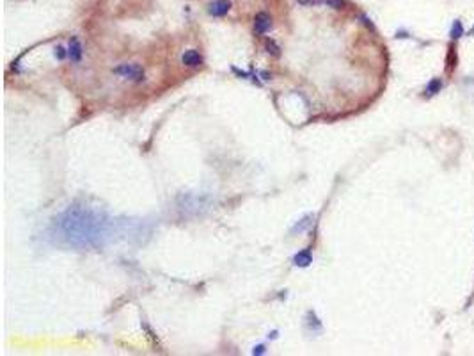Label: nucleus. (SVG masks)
<instances>
[{
	"label": "nucleus",
	"instance_id": "423d86ee",
	"mask_svg": "<svg viewBox=\"0 0 474 356\" xmlns=\"http://www.w3.org/2000/svg\"><path fill=\"white\" fill-rule=\"evenodd\" d=\"M182 62L188 68H197L203 64V56L197 50H186L182 56Z\"/></svg>",
	"mask_w": 474,
	"mask_h": 356
},
{
	"label": "nucleus",
	"instance_id": "9d476101",
	"mask_svg": "<svg viewBox=\"0 0 474 356\" xmlns=\"http://www.w3.org/2000/svg\"><path fill=\"white\" fill-rule=\"evenodd\" d=\"M265 48H266V52H268L270 56H274V57H279L281 56V48H279V45H277V43L274 41V39H266Z\"/></svg>",
	"mask_w": 474,
	"mask_h": 356
},
{
	"label": "nucleus",
	"instance_id": "f257e3e1",
	"mask_svg": "<svg viewBox=\"0 0 474 356\" xmlns=\"http://www.w3.org/2000/svg\"><path fill=\"white\" fill-rule=\"evenodd\" d=\"M53 226H55V234L64 242L79 248L84 246L87 248V246L102 244L107 221L100 212L87 208L85 205H73L57 217Z\"/></svg>",
	"mask_w": 474,
	"mask_h": 356
},
{
	"label": "nucleus",
	"instance_id": "1a4fd4ad",
	"mask_svg": "<svg viewBox=\"0 0 474 356\" xmlns=\"http://www.w3.org/2000/svg\"><path fill=\"white\" fill-rule=\"evenodd\" d=\"M449 36L453 39H458L464 36V24H462L460 20H456V22H453V27H451V32Z\"/></svg>",
	"mask_w": 474,
	"mask_h": 356
},
{
	"label": "nucleus",
	"instance_id": "7ed1b4c3",
	"mask_svg": "<svg viewBox=\"0 0 474 356\" xmlns=\"http://www.w3.org/2000/svg\"><path fill=\"white\" fill-rule=\"evenodd\" d=\"M272 27V18L266 13H258L254 18V32L258 36H263L265 32H268Z\"/></svg>",
	"mask_w": 474,
	"mask_h": 356
},
{
	"label": "nucleus",
	"instance_id": "20e7f679",
	"mask_svg": "<svg viewBox=\"0 0 474 356\" xmlns=\"http://www.w3.org/2000/svg\"><path fill=\"white\" fill-rule=\"evenodd\" d=\"M229 11H231V2L229 0H215V2H211L208 5V13L211 16H217V18L226 16Z\"/></svg>",
	"mask_w": 474,
	"mask_h": 356
},
{
	"label": "nucleus",
	"instance_id": "6e6552de",
	"mask_svg": "<svg viewBox=\"0 0 474 356\" xmlns=\"http://www.w3.org/2000/svg\"><path fill=\"white\" fill-rule=\"evenodd\" d=\"M441 88H442V82L439 79H433L430 84L426 86V89H424V94L426 96H433V94H437L439 91H441Z\"/></svg>",
	"mask_w": 474,
	"mask_h": 356
},
{
	"label": "nucleus",
	"instance_id": "0eeeda50",
	"mask_svg": "<svg viewBox=\"0 0 474 356\" xmlns=\"http://www.w3.org/2000/svg\"><path fill=\"white\" fill-rule=\"evenodd\" d=\"M313 262V257H311V251L309 249H304V251H298L295 257H293V264L297 267H307L311 266Z\"/></svg>",
	"mask_w": 474,
	"mask_h": 356
},
{
	"label": "nucleus",
	"instance_id": "39448f33",
	"mask_svg": "<svg viewBox=\"0 0 474 356\" xmlns=\"http://www.w3.org/2000/svg\"><path fill=\"white\" fill-rule=\"evenodd\" d=\"M82 56H84L82 43L79 41V38H71L70 48H68V57L71 59V62H80L82 61Z\"/></svg>",
	"mask_w": 474,
	"mask_h": 356
},
{
	"label": "nucleus",
	"instance_id": "f03ea898",
	"mask_svg": "<svg viewBox=\"0 0 474 356\" xmlns=\"http://www.w3.org/2000/svg\"><path fill=\"white\" fill-rule=\"evenodd\" d=\"M114 73L119 75L121 79L133 80V82H142L144 80V70L139 64H121L114 68Z\"/></svg>",
	"mask_w": 474,
	"mask_h": 356
},
{
	"label": "nucleus",
	"instance_id": "ddd939ff",
	"mask_svg": "<svg viewBox=\"0 0 474 356\" xmlns=\"http://www.w3.org/2000/svg\"><path fill=\"white\" fill-rule=\"evenodd\" d=\"M265 353V346H258L252 349V355H263Z\"/></svg>",
	"mask_w": 474,
	"mask_h": 356
},
{
	"label": "nucleus",
	"instance_id": "4468645a",
	"mask_svg": "<svg viewBox=\"0 0 474 356\" xmlns=\"http://www.w3.org/2000/svg\"><path fill=\"white\" fill-rule=\"evenodd\" d=\"M471 36H474V29H471Z\"/></svg>",
	"mask_w": 474,
	"mask_h": 356
},
{
	"label": "nucleus",
	"instance_id": "f8f14e48",
	"mask_svg": "<svg viewBox=\"0 0 474 356\" xmlns=\"http://www.w3.org/2000/svg\"><path fill=\"white\" fill-rule=\"evenodd\" d=\"M66 56H68V52L64 50V47H61V45H59V47L55 48V57L62 61V59H66Z\"/></svg>",
	"mask_w": 474,
	"mask_h": 356
},
{
	"label": "nucleus",
	"instance_id": "9b49d317",
	"mask_svg": "<svg viewBox=\"0 0 474 356\" xmlns=\"http://www.w3.org/2000/svg\"><path fill=\"white\" fill-rule=\"evenodd\" d=\"M327 5H330V7H334V9H343L344 7V2L343 0H323Z\"/></svg>",
	"mask_w": 474,
	"mask_h": 356
}]
</instances>
